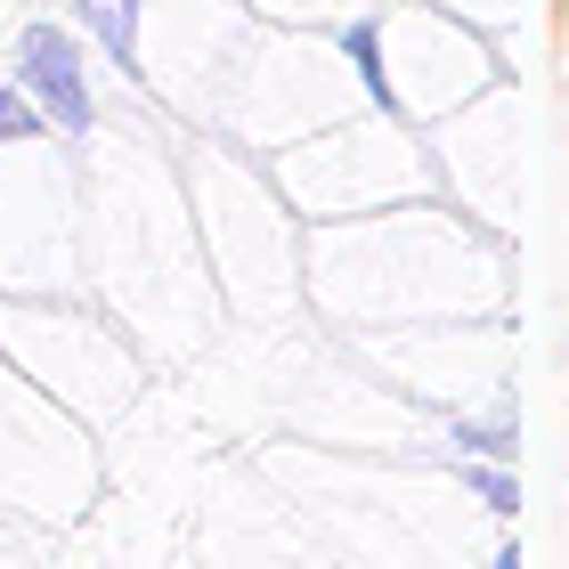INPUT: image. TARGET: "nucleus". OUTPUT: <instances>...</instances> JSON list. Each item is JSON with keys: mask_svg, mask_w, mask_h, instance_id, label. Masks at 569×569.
I'll list each match as a JSON object with an SVG mask.
<instances>
[{"mask_svg": "<svg viewBox=\"0 0 569 569\" xmlns=\"http://www.w3.org/2000/svg\"><path fill=\"white\" fill-rule=\"evenodd\" d=\"M17 66H24V82L41 90L49 122H58V131H82L90 122V82H82V58H73V41L58 24H33V33L17 41Z\"/></svg>", "mask_w": 569, "mask_h": 569, "instance_id": "f257e3e1", "label": "nucleus"}, {"mask_svg": "<svg viewBox=\"0 0 569 569\" xmlns=\"http://www.w3.org/2000/svg\"><path fill=\"white\" fill-rule=\"evenodd\" d=\"M33 122H41V114H24L17 90H0V139H33Z\"/></svg>", "mask_w": 569, "mask_h": 569, "instance_id": "f03ea898", "label": "nucleus"}, {"mask_svg": "<svg viewBox=\"0 0 569 569\" xmlns=\"http://www.w3.org/2000/svg\"><path fill=\"white\" fill-rule=\"evenodd\" d=\"M472 488H480L497 512H512V480H505V472H472Z\"/></svg>", "mask_w": 569, "mask_h": 569, "instance_id": "7ed1b4c3", "label": "nucleus"}]
</instances>
